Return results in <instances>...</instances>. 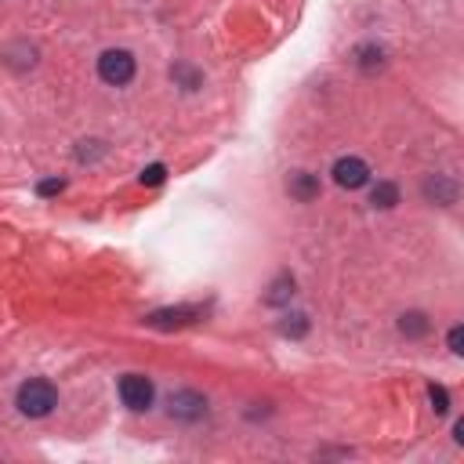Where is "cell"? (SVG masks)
I'll use <instances>...</instances> for the list:
<instances>
[{
    "mask_svg": "<svg viewBox=\"0 0 464 464\" xmlns=\"http://www.w3.org/2000/svg\"><path fill=\"white\" fill-rule=\"evenodd\" d=\"M54 406H58V392H54V384L44 381V377H33V381H25V384L18 388V410H22L25 417H47Z\"/></svg>",
    "mask_w": 464,
    "mask_h": 464,
    "instance_id": "obj_1",
    "label": "cell"
},
{
    "mask_svg": "<svg viewBox=\"0 0 464 464\" xmlns=\"http://www.w3.org/2000/svg\"><path fill=\"white\" fill-rule=\"evenodd\" d=\"M98 76H102L105 83H112V87L130 83V80H134V54L123 51V47L102 51V58H98Z\"/></svg>",
    "mask_w": 464,
    "mask_h": 464,
    "instance_id": "obj_2",
    "label": "cell"
},
{
    "mask_svg": "<svg viewBox=\"0 0 464 464\" xmlns=\"http://www.w3.org/2000/svg\"><path fill=\"white\" fill-rule=\"evenodd\" d=\"M120 399L127 410H149L152 406V381L145 373H123L120 377Z\"/></svg>",
    "mask_w": 464,
    "mask_h": 464,
    "instance_id": "obj_3",
    "label": "cell"
},
{
    "mask_svg": "<svg viewBox=\"0 0 464 464\" xmlns=\"http://www.w3.org/2000/svg\"><path fill=\"white\" fill-rule=\"evenodd\" d=\"M334 181H337L341 188H362V185L370 181V167H366L359 156H341V160L334 163Z\"/></svg>",
    "mask_w": 464,
    "mask_h": 464,
    "instance_id": "obj_4",
    "label": "cell"
},
{
    "mask_svg": "<svg viewBox=\"0 0 464 464\" xmlns=\"http://www.w3.org/2000/svg\"><path fill=\"white\" fill-rule=\"evenodd\" d=\"M207 413V399L199 392H174L170 395V417L178 420H196Z\"/></svg>",
    "mask_w": 464,
    "mask_h": 464,
    "instance_id": "obj_5",
    "label": "cell"
},
{
    "mask_svg": "<svg viewBox=\"0 0 464 464\" xmlns=\"http://www.w3.org/2000/svg\"><path fill=\"white\" fill-rule=\"evenodd\" d=\"M203 315L199 304H188V308H163V312H152L145 323L149 326H185V323H196Z\"/></svg>",
    "mask_w": 464,
    "mask_h": 464,
    "instance_id": "obj_6",
    "label": "cell"
},
{
    "mask_svg": "<svg viewBox=\"0 0 464 464\" xmlns=\"http://www.w3.org/2000/svg\"><path fill=\"white\" fill-rule=\"evenodd\" d=\"M286 192H290L294 199H301V203H312V199L319 196V181H315V174H308V170H294L290 181H286Z\"/></svg>",
    "mask_w": 464,
    "mask_h": 464,
    "instance_id": "obj_7",
    "label": "cell"
},
{
    "mask_svg": "<svg viewBox=\"0 0 464 464\" xmlns=\"http://www.w3.org/2000/svg\"><path fill=\"white\" fill-rule=\"evenodd\" d=\"M424 196L446 207V203H453V199H457V185H453L450 178H442V174H435V178H431V181L424 185Z\"/></svg>",
    "mask_w": 464,
    "mask_h": 464,
    "instance_id": "obj_8",
    "label": "cell"
},
{
    "mask_svg": "<svg viewBox=\"0 0 464 464\" xmlns=\"http://www.w3.org/2000/svg\"><path fill=\"white\" fill-rule=\"evenodd\" d=\"M370 203H373V207H381V210H388V207H395V203H399V188H395L392 181H377V185H373V192H370Z\"/></svg>",
    "mask_w": 464,
    "mask_h": 464,
    "instance_id": "obj_9",
    "label": "cell"
},
{
    "mask_svg": "<svg viewBox=\"0 0 464 464\" xmlns=\"http://www.w3.org/2000/svg\"><path fill=\"white\" fill-rule=\"evenodd\" d=\"M290 294H294V276H290V272H283V276L268 286L265 301H268V304H283V301H290Z\"/></svg>",
    "mask_w": 464,
    "mask_h": 464,
    "instance_id": "obj_10",
    "label": "cell"
},
{
    "mask_svg": "<svg viewBox=\"0 0 464 464\" xmlns=\"http://www.w3.org/2000/svg\"><path fill=\"white\" fill-rule=\"evenodd\" d=\"M399 330H402L406 337H424V334H428V315H424V312H406V315L399 319Z\"/></svg>",
    "mask_w": 464,
    "mask_h": 464,
    "instance_id": "obj_11",
    "label": "cell"
},
{
    "mask_svg": "<svg viewBox=\"0 0 464 464\" xmlns=\"http://www.w3.org/2000/svg\"><path fill=\"white\" fill-rule=\"evenodd\" d=\"M170 76H174L185 91H196V87H199V72H196L192 65H174V69H170Z\"/></svg>",
    "mask_w": 464,
    "mask_h": 464,
    "instance_id": "obj_12",
    "label": "cell"
},
{
    "mask_svg": "<svg viewBox=\"0 0 464 464\" xmlns=\"http://www.w3.org/2000/svg\"><path fill=\"white\" fill-rule=\"evenodd\" d=\"M428 399H431V410H435V413H446V410H450V395H446L442 384H431V388H428Z\"/></svg>",
    "mask_w": 464,
    "mask_h": 464,
    "instance_id": "obj_13",
    "label": "cell"
},
{
    "mask_svg": "<svg viewBox=\"0 0 464 464\" xmlns=\"http://www.w3.org/2000/svg\"><path fill=\"white\" fill-rule=\"evenodd\" d=\"M286 337H301L304 330H308V323H304V315H286V323L279 326Z\"/></svg>",
    "mask_w": 464,
    "mask_h": 464,
    "instance_id": "obj_14",
    "label": "cell"
},
{
    "mask_svg": "<svg viewBox=\"0 0 464 464\" xmlns=\"http://www.w3.org/2000/svg\"><path fill=\"white\" fill-rule=\"evenodd\" d=\"M163 174H167V170H163V163H152V167H145V170H141V185H160V181H163Z\"/></svg>",
    "mask_w": 464,
    "mask_h": 464,
    "instance_id": "obj_15",
    "label": "cell"
},
{
    "mask_svg": "<svg viewBox=\"0 0 464 464\" xmlns=\"http://www.w3.org/2000/svg\"><path fill=\"white\" fill-rule=\"evenodd\" d=\"M62 188H65V181H62V178H51V181L40 185V196H54V192H62Z\"/></svg>",
    "mask_w": 464,
    "mask_h": 464,
    "instance_id": "obj_16",
    "label": "cell"
},
{
    "mask_svg": "<svg viewBox=\"0 0 464 464\" xmlns=\"http://www.w3.org/2000/svg\"><path fill=\"white\" fill-rule=\"evenodd\" d=\"M460 344H464V330H460V326H453V330H450V352H457V355H460V352H464Z\"/></svg>",
    "mask_w": 464,
    "mask_h": 464,
    "instance_id": "obj_17",
    "label": "cell"
}]
</instances>
